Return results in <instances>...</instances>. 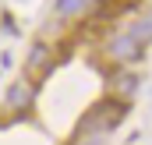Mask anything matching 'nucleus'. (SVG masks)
Instances as JSON below:
<instances>
[{
    "label": "nucleus",
    "instance_id": "nucleus-1",
    "mask_svg": "<svg viewBox=\"0 0 152 145\" xmlns=\"http://www.w3.org/2000/svg\"><path fill=\"white\" fill-rule=\"evenodd\" d=\"M113 53L117 60H138L142 57V42L138 39H131V36H120V39H113Z\"/></svg>",
    "mask_w": 152,
    "mask_h": 145
},
{
    "label": "nucleus",
    "instance_id": "nucleus-2",
    "mask_svg": "<svg viewBox=\"0 0 152 145\" xmlns=\"http://www.w3.org/2000/svg\"><path fill=\"white\" fill-rule=\"evenodd\" d=\"M7 99H11V106L25 110L28 103H32V89H28L25 81H14V85H11V92H7Z\"/></svg>",
    "mask_w": 152,
    "mask_h": 145
},
{
    "label": "nucleus",
    "instance_id": "nucleus-3",
    "mask_svg": "<svg viewBox=\"0 0 152 145\" xmlns=\"http://www.w3.org/2000/svg\"><path fill=\"white\" fill-rule=\"evenodd\" d=\"M127 36L138 39V42H142V39H152V18H145V21H134V25L127 29Z\"/></svg>",
    "mask_w": 152,
    "mask_h": 145
},
{
    "label": "nucleus",
    "instance_id": "nucleus-4",
    "mask_svg": "<svg viewBox=\"0 0 152 145\" xmlns=\"http://www.w3.org/2000/svg\"><path fill=\"white\" fill-rule=\"evenodd\" d=\"M81 7H85V0H60V4H57V14L67 18V14H78Z\"/></svg>",
    "mask_w": 152,
    "mask_h": 145
},
{
    "label": "nucleus",
    "instance_id": "nucleus-5",
    "mask_svg": "<svg viewBox=\"0 0 152 145\" xmlns=\"http://www.w3.org/2000/svg\"><path fill=\"white\" fill-rule=\"evenodd\" d=\"M46 57H50V50H46V46H42V42H39L36 50H32V57H28V67H32V71H36L39 64H46Z\"/></svg>",
    "mask_w": 152,
    "mask_h": 145
}]
</instances>
